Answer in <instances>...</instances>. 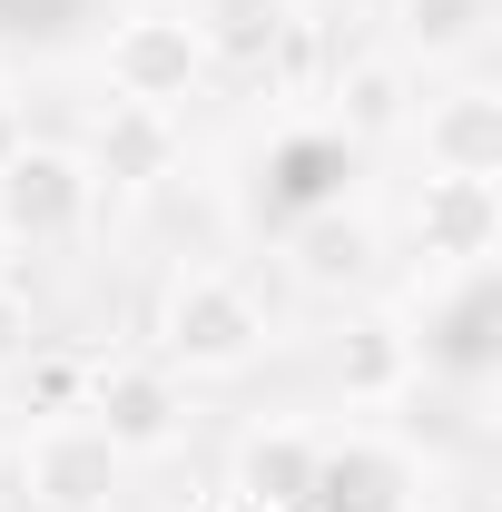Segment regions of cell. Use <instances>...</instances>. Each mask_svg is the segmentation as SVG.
Here are the masks:
<instances>
[{
	"label": "cell",
	"mask_w": 502,
	"mask_h": 512,
	"mask_svg": "<svg viewBox=\"0 0 502 512\" xmlns=\"http://www.w3.org/2000/svg\"><path fill=\"white\" fill-rule=\"evenodd\" d=\"M296 266H306L315 286H355V276L375 266V237H365L355 217H315L306 237H296Z\"/></svg>",
	"instance_id": "cell-15"
},
{
	"label": "cell",
	"mask_w": 502,
	"mask_h": 512,
	"mask_svg": "<svg viewBox=\"0 0 502 512\" xmlns=\"http://www.w3.org/2000/svg\"><path fill=\"white\" fill-rule=\"evenodd\" d=\"M20 375L40 394V414H79V394H89V365H69V355H30Z\"/></svg>",
	"instance_id": "cell-16"
},
{
	"label": "cell",
	"mask_w": 502,
	"mask_h": 512,
	"mask_svg": "<svg viewBox=\"0 0 502 512\" xmlns=\"http://www.w3.org/2000/svg\"><path fill=\"white\" fill-rule=\"evenodd\" d=\"M414 247L434 256V266H483L502 247L493 178H424V197H414Z\"/></svg>",
	"instance_id": "cell-7"
},
{
	"label": "cell",
	"mask_w": 502,
	"mask_h": 512,
	"mask_svg": "<svg viewBox=\"0 0 502 512\" xmlns=\"http://www.w3.org/2000/svg\"><path fill=\"white\" fill-rule=\"evenodd\" d=\"M197 50H207V69H266L276 50H286V30L306 20L296 0H197Z\"/></svg>",
	"instance_id": "cell-11"
},
{
	"label": "cell",
	"mask_w": 502,
	"mask_h": 512,
	"mask_svg": "<svg viewBox=\"0 0 502 512\" xmlns=\"http://www.w3.org/2000/svg\"><path fill=\"white\" fill-rule=\"evenodd\" d=\"M99 207V178L79 148H50V138H20V158L0 168V237L10 247H60L89 227Z\"/></svg>",
	"instance_id": "cell-3"
},
{
	"label": "cell",
	"mask_w": 502,
	"mask_h": 512,
	"mask_svg": "<svg viewBox=\"0 0 502 512\" xmlns=\"http://www.w3.org/2000/svg\"><path fill=\"white\" fill-rule=\"evenodd\" d=\"M119 512H128V503H119Z\"/></svg>",
	"instance_id": "cell-21"
},
{
	"label": "cell",
	"mask_w": 502,
	"mask_h": 512,
	"mask_svg": "<svg viewBox=\"0 0 502 512\" xmlns=\"http://www.w3.org/2000/svg\"><path fill=\"white\" fill-rule=\"evenodd\" d=\"M168 168H178V119L109 99V119H99V138H89V178H99V188H158Z\"/></svg>",
	"instance_id": "cell-9"
},
{
	"label": "cell",
	"mask_w": 502,
	"mask_h": 512,
	"mask_svg": "<svg viewBox=\"0 0 502 512\" xmlns=\"http://www.w3.org/2000/svg\"><path fill=\"white\" fill-rule=\"evenodd\" d=\"M315 434L306 424H256L247 444H237V483L227 493H247V503H266V512H306V493H315Z\"/></svg>",
	"instance_id": "cell-12"
},
{
	"label": "cell",
	"mask_w": 502,
	"mask_h": 512,
	"mask_svg": "<svg viewBox=\"0 0 502 512\" xmlns=\"http://www.w3.org/2000/svg\"><path fill=\"white\" fill-rule=\"evenodd\" d=\"M197 79H207V50H197L188 10H128L109 30V89L128 109H168L178 119V99H197Z\"/></svg>",
	"instance_id": "cell-4"
},
{
	"label": "cell",
	"mask_w": 502,
	"mask_h": 512,
	"mask_svg": "<svg viewBox=\"0 0 502 512\" xmlns=\"http://www.w3.org/2000/svg\"><path fill=\"white\" fill-rule=\"evenodd\" d=\"M306 512H414V463L394 444H325L315 453V493Z\"/></svg>",
	"instance_id": "cell-8"
},
{
	"label": "cell",
	"mask_w": 502,
	"mask_h": 512,
	"mask_svg": "<svg viewBox=\"0 0 502 512\" xmlns=\"http://www.w3.org/2000/svg\"><path fill=\"white\" fill-rule=\"evenodd\" d=\"M0 286H10V237H0Z\"/></svg>",
	"instance_id": "cell-20"
},
{
	"label": "cell",
	"mask_w": 502,
	"mask_h": 512,
	"mask_svg": "<svg viewBox=\"0 0 502 512\" xmlns=\"http://www.w3.org/2000/svg\"><path fill=\"white\" fill-rule=\"evenodd\" d=\"M20 493H30V512H119L128 503V453L89 414H50L20 444Z\"/></svg>",
	"instance_id": "cell-2"
},
{
	"label": "cell",
	"mask_w": 502,
	"mask_h": 512,
	"mask_svg": "<svg viewBox=\"0 0 502 512\" xmlns=\"http://www.w3.org/2000/svg\"><path fill=\"white\" fill-rule=\"evenodd\" d=\"M414 138H424V168L434 178H502V89L463 79L414 109Z\"/></svg>",
	"instance_id": "cell-6"
},
{
	"label": "cell",
	"mask_w": 502,
	"mask_h": 512,
	"mask_svg": "<svg viewBox=\"0 0 502 512\" xmlns=\"http://www.w3.org/2000/svg\"><path fill=\"white\" fill-rule=\"evenodd\" d=\"M79 414H89L128 463H138V453H168L178 434H188V394H178L168 365H99L89 394H79Z\"/></svg>",
	"instance_id": "cell-5"
},
{
	"label": "cell",
	"mask_w": 502,
	"mask_h": 512,
	"mask_svg": "<svg viewBox=\"0 0 502 512\" xmlns=\"http://www.w3.org/2000/svg\"><path fill=\"white\" fill-rule=\"evenodd\" d=\"M40 355V316H30V296H20V276L0 286V375H20Z\"/></svg>",
	"instance_id": "cell-17"
},
{
	"label": "cell",
	"mask_w": 502,
	"mask_h": 512,
	"mask_svg": "<svg viewBox=\"0 0 502 512\" xmlns=\"http://www.w3.org/2000/svg\"><path fill=\"white\" fill-rule=\"evenodd\" d=\"M217 512H266V503H247V493H227V503H217Z\"/></svg>",
	"instance_id": "cell-19"
},
{
	"label": "cell",
	"mask_w": 502,
	"mask_h": 512,
	"mask_svg": "<svg viewBox=\"0 0 502 512\" xmlns=\"http://www.w3.org/2000/svg\"><path fill=\"white\" fill-rule=\"evenodd\" d=\"M493 10L502 0H394V30H404V50H424V60H473V50L493 40Z\"/></svg>",
	"instance_id": "cell-13"
},
{
	"label": "cell",
	"mask_w": 502,
	"mask_h": 512,
	"mask_svg": "<svg viewBox=\"0 0 502 512\" xmlns=\"http://www.w3.org/2000/svg\"><path fill=\"white\" fill-rule=\"evenodd\" d=\"M424 365V345L404 335V316H345L335 335V384H345V404H394L404 384Z\"/></svg>",
	"instance_id": "cell-10"
},
{
	"label": "cell",
	"mask_w": 502,
	"mask_h": 512,
	"mask_svg": "<svg viewBox=\"0 0 502 512\" xmlns=\"http://www.w3.org/2000/svg\"><path fill=\"white\" fill-rule=\"evenodd\" d=\"M20 138H30V128H20V109H10V89H0V168L20 158Z\"/></svg>",
	"instance_id": "cell-18"
},
{
	"label": "cell",
	"mask_w": 502,
	"mask_h": 512,
	"mask_svg": "<svg viewBox=\"0 0 502 512\" xmlns=\"http://www.w3.org/2000/svg\"><path fill=\"white\" fill-rule=\"evenodd\" d=\"M335 119H345V138H384V128H404V119H414L404 69H394V60H355L345 79H335Z\"/></svg>",
	"instance_id": "cell-14"
},
{
	"label": "cell",
	"mask_w": 502,
	"mask_h": 512,
	"mask_svg": "<svg viewBox=\"0 0 502 512\" xmlns=\"http://www.w3.org/2000/svg\"><path fill=\"white\" fill-rule=\"evenodd\" d=\"M256 355H266V306H256V286H237L227 266L168 276V306H158V365H168V375H247Z\"/></svg>",
	"instance_id": "cell-1"
}]
</instances>
